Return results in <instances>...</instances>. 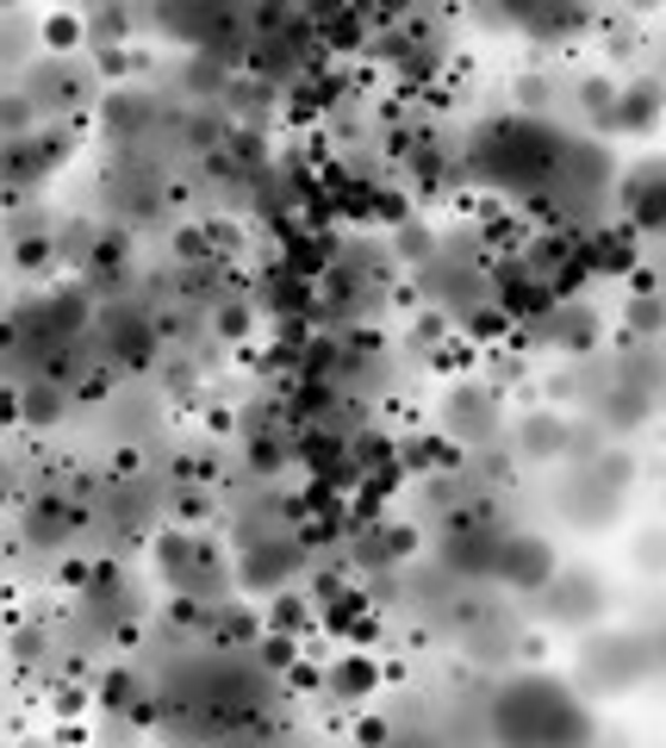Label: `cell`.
<instances>
[{
	"mask_svg": "<svg viewBox=\"0 0 666 748\" xmlns=\"http://www.w3.org/2000/svg\"><path fill=\"white\" fill-rule=\"evenodd\" d=\"M26 399H32L26 412H32L38 425H44V418H57V393H50V387H38V393H26Z\"/></svg>",
	"mask_w": 666,
	"mask_h": 748,
	"instance_id": "6da1fadb",
	"label": "cell"
},
{
	"mask_svg": "<svg viewBox=\"0 0 666 748\" xmlns=\"http://www.w3.org/2000/svg\"><path fill=\"white\" fill-rule=\"evenodd\" d=\"M50 44H75V19H50Z\"/></svg>",
	"mask_w": 666,
	"mask_h": 748,
	"instance_id": "7a4b0ae2",
	"label": "cell"
},
{
	"mask_svg": "<svg viewBox=\"0 0 666 748\" xmlns=\"http://www.w3.org/2000/svg\"><path fill=\"white\" fill-rule=\"evenodd\" d=\"M0 7H13V0H0Z\"/></svg>",
	"mask_w": 666,
	"mask_h": 748,
	"instance_id": "3957f363",
	"label": "cell"
}]
</instances>
